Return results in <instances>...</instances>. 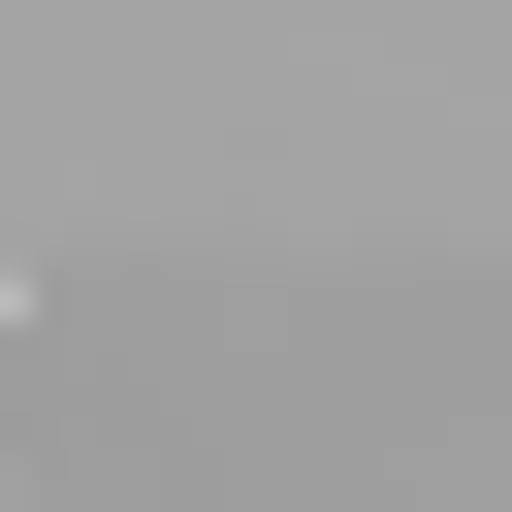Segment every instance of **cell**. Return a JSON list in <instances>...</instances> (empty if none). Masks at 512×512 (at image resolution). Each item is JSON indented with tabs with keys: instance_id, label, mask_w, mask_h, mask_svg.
I'll return each instance as SVG.
<instances>
[{
	"instance_id": "obj_1",
	"label": "cell",
	"mask_w": 512,
	"mask_h": 512,
	"mask_svg": "<svg viewBox=\"0 0 512 512\" xmlns=\"http://www.w3.org/2000/svg\"><path fill=\"white\" fill-rule=\"evenodd\" d=\"M0 512H32V416H0Z\"/></svg>"
}]
</instances>
